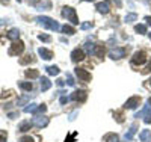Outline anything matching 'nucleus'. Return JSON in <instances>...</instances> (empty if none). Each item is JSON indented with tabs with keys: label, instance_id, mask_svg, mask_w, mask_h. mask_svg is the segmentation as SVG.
I'll use <instances>...</instances> for the list:
<instances>
[{
	"label": "nucleus",
	"instance_id": "1",
	"mask_svg": "<svg viewBox=\"0 0 151 142\" xmlns=\"http://www.w3.org/2000/svg\"><path fill=\"white\" fill-rule=\"evenodd\" d=\"M35 21H36L38 24H40V26H42V27L48 29V30H53V32L60 30V26H59V23H58V21H55L53 18H50V17L40 15V17H36V18H35Z\"/></svg>",
	"mask_w": 151,
	"mask_h": 142
},
{
	"label": "nucleus",
	"instance_id": "2",
	"mask_svg": "<svg viewBox=\"0 0 151 142\" xmlns=\"http://www.w3.org/2000/svg\"><path fill=\"white\" fill-rule=\"evenodd\" d=\"M62 17L67 18L71 24H79V17L76 14V9L71 6H64L62 8Z\"/></svg>",
	"mask_w": 151,
	"mask_h": 142
},
{
	"label": "nucleus",
	"instance_id": "3",
	"mask_svg": "<svg viewBox=\"0 0 151 142\" xmlns=\"http://www.w3.org/2000/svg\"><path fill=\"white\" fill-rule=\"evenodd\" d=\"M23 51H24V44L21 41H14L11 44L9 50H8V55L9 56H18V55L23 53Z\"/></svg>",
	"mask_w": 151,
	"mask_h": 142
},
{
	"label": "nucleus",
	"instance_id": "4",
	"mask_svg": "<svg viewBox=\"0 0 151 142\" xmlns=\"http://www.w3.org/2000/svg\"><path fill=\"white\" fill-rule=\"evenodd\" d=\"M142 117H144V123L145 124H151V107L148 105L144 106V109L141 112L134 113V118H142Z\"/></svg>",
	"mask_w": 151,
	"mask_h": 142
},
{
	"label": "nucleus",
	"instance_id": "5",
	"mask_svg": "<svg viewBox=\"0 0 151 142\" xmlns=\"http://www.w3.org/2000/svg\"><path fill=\"white\" fill-rule=\"evenodd\" d=\"M145 62H147V55L144 53V51H136V53L133 55V58H132V65H134V67L144 65Z\"/></svg>",
	"mask_w": 151,
	"mask_h": 142
},
{
	"label": "nucleus",
	"instance_id": "6",
	"mask_svg": "<svg viewBox=\"0 0 151 142\" xmlns=\"http://www.w3.org/2000/svg\"><path fill=\"white\" fill-rule=\"evenodd\" d=\"M32 123H33L35 127L42 128V127H45L48 124V118L45 117V115H35V117L32 118Z\"/></svg>",
	"mask_w": 151,
	"mask_h": 142
},
{
	"label": "nucleus",
	"instance_id": "7",
	"mask_svg": "<svg viewBox=\"0 0 151 142\" xmlns=\"http://www.w3.org/2000/svg\"><path fill=\"white\" fill-rule=\"evenodd\" d=\"M124 56H125V48H122V47L112 48V50L109 51V58L113 59V61H118V59H121V58H124Z\"/></svg>",
	"mask_w": 151,
	"mask_h": 142
},
{
	"label": "nucleus",
	"instance_id": "8",
	"mask_svg": "<svg viewBox=\"0 0 151 142\" xmlns=\"http://www.w3.org/2000/svg\"><path fill=\"white\" fill-rule=\"evenodd\" d=\"M74 73L79 77V80H82V82H89L91 80V73H88L85 68H76Z\"/></svg>",
	"mask_w": 151,
	"mask_h": 142
},
{
	"label": "nucleus",
	"instance_id": "9",
	"mask_svg": "<svg viewBox=\"0 0 151 142\" xmlns=\"http://www.w3.org/2000/svg\"><path fill=\"white\" fill-rule=\"evenodd\" d=\"M85 51L82 50V48H74L73 51H71V61L73 62H80V61H83L85 59Z\"/></svg>",
	"mask_w": 151,
	"mask_h": 142
},
{
	"label": "nucleus",
	"instance_id": "10",
	"mask_svg": "<svg viewBox=\"0 0 151 142\" xmlns=\"http://www.w3.org/2000/svg\"><path fill=\"white\" fill-rule=\"evenodd\" d=\"M95 9L100 12V14H107V12L110 11V2L109 0H103V2L95 5Z\"/></svg>",
	"mask_w": 151,
	"mask_h": 142
},
{
	"label": "nucleus",
	"instance_id": "11",
	"mask_svg": "<svg viewBox=\"0 0 151 142\" xmlns=\"http://www.w3.org/2000/svg\"><path fill=\"white\" fill-rule=\"evenodd\" d=\"M139 103H141V98L136 97V95H133V97H130L127 101H125L124 107H125V109H136L137 106H139Z\"/></svg>",
	"mask_w": 151,
	"mask_h": 142
},
{
	"label": "nucleus",
	"instance_id": "12",
	"mask_svg": "<svg viewBox=\"0 0 151 142\" xmlns=\"http://www.w3.org/2000/svg\"><path fill=\"white\" fill-rule=\"evenodd\" d=\"M38 55H40L44 61L53 59V51H52V50H48V48H45V47H40V48H38Z\"/></svg>",
	"mask_w": 151,
	"mask_h": 142
},
{
	"label": "nucleus",
	"instance_id": "13",
	"mask_svg": "<svg viewBox=\"0 0 151 142\" xmlns=\"http://www.w3.org/2000/svg\"><path fill=\"white\" fill-rule=\"evenodd\" d=\"M86 97H88V94L85 92V91H74L71 95H70V100H73V101H85L86 100Z\"/></svg>",
	"mask_w": 151,
	"mask_h": 142
},
{
	"label": "nucleus",
	"instance_id": "14",
	"mask_svg": "<svg viewBox=\"0 0 151 142\" xmlns=\"http://www.w3.org/2000/svg\"><path fill=\"white\" fill-rule=\"evenodd\" d=\"M40 86H41V91H48L50 88H52V82H50L48 77H41L40 79Z\"/></svg>",
	"mask_w": 151,
	"mask_h": 142
},
{
	"label": "nucleus",
	"instance_id": "15",
	"mask_svg": "<svg viewBox=\"0 0 151 142\" xmlns=\"http://www.w3.org/2000/svg\"><path fill=\"white\" fill-rule=\"evenodd\" d=\"M136 132H137V124L134 123V124H132V125H130V128H129V132L125 133L124 139H125V141H132V139H133V136L136 135Z\"/></svg>",
	"mask_w": 151,
	"mask_h": 142
},
{
	"label": "nucleus",
	"instance_id": "16",
	"mask_svg": "<svg viewBox=\"0 0 151 142\" xmlns=\"http://www.w3.org/2000/svg\"><path fill=\"white\" fill-rule=\"evenodd\" d=\"M32 127H33V123H32V121H23V123H20V125H18V132L26 133V132L30 130Z\"/></svg>",
	"mask_w": 151,
	"mask_h": 142
},
{
	"label": "nucleus",
	"instance_id": "17",
	"mask_svg": "<svg viewBox=\"0 0 151 142\" xmlns=\"http://www.w3.org/2000/svg\"><path fill=\"white\" fill-rule=\"evenodd\" d=\"M139 139L142 142H151V130L148 128H144V130L139 133Z\"/></svg>",
	"mask_w": 151,
	"mask_h": 142
},
{
	"label": "nucleus",
	"instance_id": "18",
	"mask_svg": "<svg viewBox=\"0 0 151 142\" xmlns=\"http://www.w3.org/2000/svg\"><path fill=\"white\" fill-rule=\"evenodd\" d=\"M6 36L9 38V40H12V41H18V38H20V30H18L17 27H14V29H11V30L6 33Z\"/></svg>",
	"mask_w": 151,
	"mask_h": 142
},
{
	"label": "nucleus",
	"instance_id": "19",
	"mask_svg": "<svg viewBox=\"0 0 151 142\" xmlns=\"http://www.w3.org/2000/svg\"><path fill=\"white\" fill-rule=\"evenodd\" d=\"M60 30L64 32V33H67V35H74L76 33V29L73 27V26H70V24H64L60 27Z\"/></svg>",
	"mask_w": 151,
	"mask_h": 142
},
{
	"label": "nucleus",
	"instance_id": "20",
	"mask_svg": "<svg viewBox=\"0 0 151 142\" xmlns=\"http://www.w3.org/2000/svg\"><path fill=\"white\" fill-rule=\"evenodd\" d=\"M24 74H26V77H29V79H36V77H40L38 70H26Z\"/></svg>",
	"mask_w": 151,
	"mask_h": 142
},
{
	"label": "nucleus",
	"instance_id": "21",
	"mask_svg": "<svg viewBox=\"0 0 151 142\" xmlns=\"http://www.w3.org/2000/svg\"><path fill=\"white\" fill-rule=\"evenodd\" d=\"M137 20V14H134V12H130V14H127L124 17V21L125 23H134Z\"/></svg>",
	"mask_w": 151,
	"mask_h": 142
},
{
	"label": "nucleus",
	"instance_id": "22",
	"mask_svg": "<svg viewBox=\"0 0 151 142\" xmlns=\"http://www.w3.org/2000/svg\"><path fill=\"white\" fill-rule=\"evenodd\" d=\"M18 86H20L21 89H24V91H32V89H33L32 82H20Z\"/></svg>",
	"mask_w": 151,
	"mask_h": 142
},
{
	"label": "nucleus",
	"instance_id": "23",
	"mask_svg": "<svg viewBox=\"0 0 151 142\" xmlns=\"http://www.w3.org/2000/svg\"><path fill=\"white\" fill-rule=\"evenodd\" d=\"M134 32L139 33V35L147 33V26H145V24H136V26H134Z\"/></svg>",
	"mask_w": 151,
	"mask_h": 142
},
{
	"label": "nucleus",
	"instance_id": "24",
	"mask_svg": "<svg viewBox=\"0 0 151 142\" xmlns=\"http://www.w3.org/2000/svg\"><path fill=\"white\" fill-rule=\"evenodd\" d=\"M36 107H38V105H35V103H30V105H26V107L23 109V112H24V113H30V112L33 113V112L36 110Z\"/></svg>",
	"mask_w": 151,
	"mask_h": 142
},
{
	"label": "nucleus",
	"instance_id": "25",
	"mask_svg": "<svg viewBox=\"0 0 151 142\" xmlns=\"http://www.w3.org/2000/svg\"><path fill=\"white\" fill-rule=\"evenodd\" d=\"M45 70H47V73H48L50 76H58V74L60 73V71H59V68H58L56 65H52V67H47Z\"/></svg>",
	"mask_w": 151,
	"mask_h": 142
},
{
	"label": "nucleus",
	"instance_id": "26",
	"mask_svg": "<svg viewBox=\"0 0 151 142\" xmlns=\"http://www.w3.org/2000/svg\"><path fill=\"white\" fill-rule=\"evenodd\" d=\"M103 55H104V45H95V55L94 56L103 58Z\"/></svg>",
	"mask_w": 151,
	"mask_h": 142
},
{
	"label": "nucleus",
	"instance_id": "27",
	"mask_svg": "<svg viewBox=\"0 0 151 142\" xmlns=\"http://www.w3.org/2000/svg\"><path fill=\"white\" fill-rule=\"evenodd\" d=\"M45 110H47V106H45V105H40V106L36 107V110H35L33 113H36V115H44Z\"/></svg>",
	"mask_w": 151,
	"mask_h": 142
},
{
	"label": "nucleus",
	"instance_id": "28",
	"mask_svg": "<svg viewBox=\"0 0 151 142\" xmlns=\"http://www.w3.org/2000/svg\"><path fill=\"white\" fill-rule=\"evenodd\" d=\"M86 51H88V55H95V44L88 43L86 44Z\"/></svg>",
	"mask_w": 151,
	"mask_h": 142
},
{
	"label": "nucleus",
	"instance_id": "29",
	"mask_svg": "<svg viewBox=\"0 0 151 142\" xmlns=\"http://www.w3.org/2000/svg\"><path fill=\"white\" fill-rule=\"evenodd\" d=\"M106 142H119V138L116 136V135H107L106 136Z\"/></svg>",
	"mask_w": 151,
	"mask_h": 142
},
{
	"label": "nucleus",
	"instance_id": "30",
	"mask_svg": "<svg viewBox=\"0 0 151 142\" xmlns=\"http://www.w3.org/2000/svg\"><path fill=\"white\" fill-rule=\"evenodd\" d=\"M92 26H94L92 21H86V23H82V24H80V29H82V30H88V29H91Z\"/></svg>",
	"mask_w": 151,
	"mask_h": 142
},
{
	"label": "nucleus",
	"instance_id": "31",
	"mask_svg": "<svg viewBox=\"0 0 151 142\" xmlns=\"http://www.w3.org/2000/svg\"><path fill=\"white\" fill-rule=\"evenodd\" d=\"M38 38H40L41 41H44V43H50V41H52V38H50L48 35H44V33H41V35H38Z\"/></svg>",
	"mask_w": 151,
	"mask_h": 142
},
{
	"label": "nucleus",
	"instance_id": "32",
	"mask_svg": "<svg viewBox=\"0 0 151 142\" xmlns=\"http://www.w3.org/2000/svg\"><path fill=\"white\" fill-rule=\"evenodd\" d=\"M27 100H29L27 95H26V97H21V98L17 100V105H18V106H23V105H26V103H27Z\"/></svg>",
	"mask_w": 151,
	"mask_h": 142
},
{
	"label": "nucleus",
	"instance_id": "33",
	"mask_svg": "<svg viewBox=\"0 0 151 142\" xmlns=\"http://www.w3.org/2000/svg\"><path fill=\"white\" fill-rule=\"evenodd\" d=\"M30 61H32V56L27 55V56H24V59H20V63L21 65H26V63H29Z\"/></svg>",
	"mask_w": 151,
	"mask_h": 142
},
{
	"label": "nucleus",
	"instance_id": "34",
	"mask_svg": "<svg viewBox=\"0 0 151 142\" xmlns=\"http://www.w3.org/2000/svg\"><path fill=\"white\" fill-rule=\"evenodd\" d=\"M67 83H68V86H74V85H76V82H74V79H73L71 74H67Z\"/></svg>",
	"mask_w": 151,
	"mask_h": 142
},
{
	"label": "nucleus",
	"instance_id": "35",
	"mask_svg": "<svg viewBox=\"0 0 151 142\" xmlns=\"http://www.w3.org/2000/svg\"><path fill=\"white\" fill-rule=\"evenodd\" d=\"M113 117L116 118L118 123H122V121H124V117H122V113H121V112H115V113H113Z\"/></svg>",
	"mask_w": 151,
	"mask_h": 142
},
{
	"label": "nucleus",
	"instance_id": "36",
	"mask_svg": "<svg viewBox=\"0 0 151 142\" xmlns=\"http://www.w3.org/2000/svg\"><path fill=\"white\" fill-rule=\"evenodd\" d=\"M6 138H8V133L0 130V142H6Z\"/></svg>",
	"mask_w": 151,
	"mask_h": 142
},
{
	"label": "nucleus",
	"instance_id": "37",
	"mask_svg": "<svg viewBox=\"0 0 151 142\" xmlns=\"http://www.w3.org/2000/svg\"><path fill=\"white\" fill-rule=\"evenodd\" d=\"M20 142H35V141H33V138H30V136H23V138L20 139Z\"/></svg>",
	"mask_w": 151,
	"mask_h": 142
},
{
	"label": "nucleus",
	"instance_id": "38",
	"mask_svg": "<svg viewBox=\"0 0 151 142\" xmlns=\"http://www.w3.org/2000/svg\"><path fill=\"white\" fill-rule=\"evenodd\" d=\"M68 101H70V98H68V97H65V95H62V97H60V105H62V106L67 105Z\"/></svg>",
	"mask_w": 151,
	"mask_h": 142
},
{
	"label": "nucleus",
	"instance_id": "39",
	"mask_svg": "<svg viewBox=\"0 0 151 142\" xmlns=\"http://www.w3.org/2000/svg\"><path fill=\"white\" fill-rule=\"evenodd\" d=\"M77 115H79V110H74L71 115H70V121H74L76 120V117H77Z\"/></svg>",
	"mask_w": 151,
	"mask_h": 142
},
{
	"label": "nucleus",
	"instance_id": "40",
	"mask_svg": "<svg viewBox=\"0 0 151 142\" xmlns=\"http://www.w3.org/2000/svg\"><path fill=\"white\" fill-rule=\"evenodd\" d=\"M74 136H76V133H73L71 136H68V138L65 139V142H73V138H74Z\"/></svg>",
	"mask_w": 151,
	"mask_h": 142
},
{
	"label": "nucleus",
	"instance_id": "41",
	"mask_svg": "<svg viewBox=\"0 0 151 142\" xmlns=\"http://www.w3.org/2000/svg\"><path fill=\"white\" fill-rule=\"evenodd\" d=\"M17 115H18L17 112H11V113H9V118H15V117H17Z\"/></svg>",
	"mask_w": 151,
	"mask_h": 142
},
{
	"label": "nucleus",
	"instance_id": "42",
	"mask_svg": "<svg viewBox=\"0 0 151 142\" xmlns=\"http://www.w3.org/2000/svg\"><path fill=\"white\" fill-rule=\"evenodd\" d=\"M6 23H8L6 20H3V18H0V27H2V26H5Z\"/></svg>",
	"mask_w": 151,
	"mask_h": 142
},
{
	"label": "nucleus",
	"instance_id": "43",
	"mask_svg": "<svg viewBox=\"0 0 151 142\" xmlns=\"http://www.w3.org/2000/svg\"><path fill=\"white\" fill-rule=\"evenodd\" d=\"M56 83H58L59 86H64V83H65V82H64V80H60V79H59V80H56Z\"/></svg>",
	"mask_w": 151,
	"mask_h": 142
},
{
	"label": "nucleus",
	"instance_id": "44",
	"mask_svg": "<svg viewBox=\"0 0 151 142\" xmlns=\"http://www.w3.org/2000/svg\"><path fill=\"white\" fill-rule=\"evenodd\" d=\"M145 21H147V23L151 26V17H145Z\"/></svg>",
	"mask_w": 151,
	"mask_h": 142
},
{
	"label": "nucleus",
	"instance_id": "45",
	"mask_svg": "<svg viewBox=\"0 0 151 142\" xmlns=\"http://www.w3.org/2000/svg\"><path fill=\"white\" fill-rule=\"evenodd\" d=\"M148 71H151V62L148 63V67H147V70H145V73H148Z\"/></svg>",
	"mask_w": 151,
	"mask_h": 142
},
{
	"label": "nucleus",
	"instance_id": "46",
	"mask_svg": "<svg viewBox=\"0 0 151 142\" xmlns=\"http://www.w3.org/2000/svg\"><path fill=\"white\" fill-rule=\"evenodd\" d=\"M0 2H2V3H5V5H6V3H9V0H0Z\"/></svg>",
	"mask_w": 151,
	"mask_h": 142
},
{
	"label": "nucleus",
	"instance_id": "47",
	"mask_svg": "<svg viewBox=\"0 0 151 142\" xmlns=\"http://www.w3.org/2000/svg\"><path fill=\"white\" fill-rule=\"evenodd\" d=\"M82 2H95V0H82Z\"/></svg>",
	"mask_w": 151,
	"mask_h": 142
},
{
	"label": "nucleus",
	"instance_id": "48",
	"mask_svg": "<svg viewBox=\"0 0 151 142\" xmlns=\"http://www.w3.org/2000/svg\"><path fill=\"white\" fill-rule=\"evenodd\" d=\"M148 105H151V97L148 98Z\"/></svg>",
	"mask_w": 151,
	"mask_h": 142
},
{
	"label": "nucleus",
	"instance_id": "49",
	"mask_svg": "<svg viewBox=\"0 0 151 142\" xmlns=\"http://www.w3.org/2000/svg\"><path fill=\"white\" fill-rule=\"evenodd\" d=\"M148 35H150V40H151V33H148Z\"/></svg>",
	"mask_w": 151,
	"mask_h": 142
},
{
	"label": "nucleus",
	"instance_id": "50",
	"mask_svg": "<svg viewBox=\"0 0 151 142\" xmlns=\"http://www.w3.org/2000/svg\"><path fill=\"white\" fill-rule=\"evenodd\" d=\"M150 85H151V80H150Z\"/></svg>",
	"mask_w": 151,
	"mask_h": 142
}]
</instances>
